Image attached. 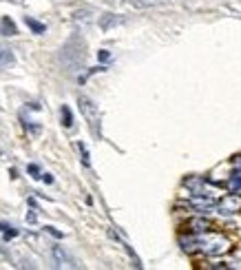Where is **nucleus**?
I'll use <instances>...</instances> for the list:
<instances>
[{"mask_svg":"<svg viewBox=\"0 0 241 270\" xmlns=\"http://www.w3.org/2000/svg\"><path fill=\"white\" fill-rule=\"evenodd\" d=\"M184 250L186 253H201L206 257H215V255H224L230 250V241L221 235H212L210 230H204V233H197L191 239H184Z\"/></svg>","mask_w":241,"mask_h":270,"instance_id":"nucleus-1","label":"nucleus"},{"mask_svg":"<svg viewBox=\"0 0 241 270\" xmlns=\"http://www.w3.org/2000/svg\"><path fill=\"white\" fill-rule=\"evenodd\" d=\"M80 109H82V113H84V118L89 120V124L93 126V131L97 133V129H100V113H97V104H96V102H91L89 98H80Z\"/></svg>","mask_w":241,"mask_h":270,"instance_id":"nucleus-2","label":"nucleus"},{"mask_svg":"<svg viewBox=\"0 0 241 270\" xmlns=\"http://www.w3.org/2000/svg\"><path fill=\"white\" fill-rule=\"evenodd\" d=\"M217 208H219V213H224V215H235V213L241 210V197L239 195H226L219 204H217Z\"/></svg>","mask_w":241,"mask_h":270,"instance_id":"nucleus-3","label":"nucleus"},{"mask_svg":"<svg viewBox=\"0 0 241 270\" xmlns=\"http://www.w3.org/2000/svg\"><path fill=\"white\" fill-rule=\"evenodd\" d=\"M191 204H193V208H195V210H199V213H206L208 208H212V206H215V200H212L210 195H206V197H204V195H195Z\"/></svg>","mask_w":241,"mask_h":270,"instance_id":"nucleus-4","label":"nucleus"},{"mask_svg":"<svg viewBox=\"0 0 241 270\" xmlns=\"http://www.w3.org/2000/svg\"><path fill=\"white\" fill-rule=\"evenodd\" d=\"M124 2L135 7V9H153V7L166 5V0H124Z\"/></svg>","mask_w":241,"mask_h":270,"instance_id":"nucleus-5","label":"nucleus"},{"mask_svg":"<svg viewBox=\"0 0 241 270\" xmlns=\"http://www.w3.org/2000/svg\"><path fill=\"white\" fill-rule=\"evenodd\" d=\"M0 34H2V35H16V34H18V31H16L14 20H11V18H7V16L0 20Z\"/></svg>","mask_w":241,"mask_h":270,"instance_id":"nucleus-6","label":"nucleus"},{"mask_svg":"<svg viewBox=\"0 0 241 270\" xmlns=\"http://www.w3.org/2000/svg\"><path fill=\"white\" fill-rule=\"evenodd\" d=\"M191 230H193V233H204V230H210V221L195 219V221H191Z\"/></svg>","mask_w":241,"mask_h":270,"instance_id":"nucleus-7","label":"nucleus"},{"mask_svg":"<svg viewBox=\"0 0 241 270\" xmlns=\"http://www.w3.org/2000/svg\"><path fill=\"white\" fill-rule=\"evenodd\" d=\"M0 65H14V53L7 47H0Z\"/></svg>","mask_w":241,"mask_h":270,"instance_id":"nucleus-8","label":"nucleus"},{"mask_svg":"<svg viewBox=\"0 0 241 270\" xmlns=\"http://www.w3.org/2000/svg\"><path fill=\"white\" fill-rule=\"evenodd\" d=\"M60 113H62V124H64L66 129H71V126H73V115H71V109H69V106H62Z\"/></svg>","mask_w":241,"mask_h":270,"instance_id":"nucleus-9","label":"nucleus"},{"mask_svg":"<svg viewBox=\"0 0 241 270\" xmlns=\"http://www.w3.org/2000/svg\"><path fill=\"white\" fill-rule=\"evenodd\" d=\"M228 188H230L232 193H237V190H241V173H232L230 182H228Z\"/></svg>","mask_w":241,"mask_h":270,"instance_id":"nucleus-10","label":"nucleus"},{"mask_svg":"<svg viewBox=\"0 0 241 270\" xmlns=\"http://www.w3.org/2000/svg\"><path fill=\"white\" fill-rule=\"evenodd\" d=\"M25 22L31 27V31H33V34H45V31H47V27L42 25V22H35L33 18H25Z\"/></svg>","mask_w":241,"mask_h":270,"instance_id":"nucleus-11","label":"nucleus"},{"mask_svg":"<svg viewBox=\"0 0 241 270\" xmlns=\"http://www.w3.org/2000/svg\"><path fill=\"white\" fill-rule=\"evenodd\" d=\"M0 233L5 235V239H14V237L18 235V230H16L14 226H9V224H0Z\"/></svg>","mask_w":241,"mask_h":270,"instance_id":"nucleus-12","label":"nucleus"},{"mask_svg":"<svg viewBox=\"0 0 241 270\" xmlns=\"http://www.w3.org/2000/svg\"><path fill=\"white\" fill-rule=\"evenodd\" d=\"M120 22H124V20H122V18H113V16L109 14L102 18V29H111L113 25H120Z\"/></svg>","mask_w":241,"mask_h":270,"instance_id":"nucleus-13","label":"nucleus"},{"mask_svg":"<svg viewBox=\"0 0 241 270\" xmlns=\"http://www.w3.org/2000/svg\"><path fill=\"white\" fill-rule=\"evenodd\" d=\"M53 257H55V259H58V261H60V264H58V266H62V261H66V266H73V264H71V259L64 255V253H62L60 248H55V250H53Z\"/></svg>","mask_w":241,"mask_h":270,"instance_id":"nucleus-14","label":"nucleus"},{"mask_svg":"<svg viewBox=\"0 0 241 270\" xmlns=\"http://www.w3.org/2000/svg\"><path fill=\"white\" fill-rule=\"evenodd\" d=\"M29 173H31V177H35V180H40V166H35V164H29Z\"/></svg>","mask_w":241,"mask_h":270,"instance_id":"nucleus-15","label":"nucleus"},{"mask_svg":"<svg viewBox=\"0 0 241 270\" xmlns=\"http://www.w3.org/2000/svg\"><path fill=\"white\" fill-rule=\"evenodd\" d=\"M78 149L82 151V160H84V164L89 166V153H86V149H84V144H78Z\"/></svg>","mask_w":241,"mask_h":270,"instance_id":"nucleus-16","label":"nucleus"},{"mask_svg":"<svg viewBox=\"0 0 241 270\" xmlns=\"http://www.w3.org/2000/svg\"><path fill=\"white\" fill-rule=\"evenodd\" d=\"M109 58H111V53H109V51H100V60H102V62H106Z\"/></svg>","mask_w":241,"mask_h":270,"instance_id":"nucleus-17","label":"nucleus"},{"mask_svg":"<svg viewBox=\"0 0 241 270\" xmlns=\"http://www.w3.org/2000/svg\"><path fill=\"white\" fill-rule=\"evenodd\" d=\"M42 180H45L47 184H53V177H51V175H42Z\"/></svg>","mask_w":241,"mask_h":270,"instance_id":"nucleus-18","label":"nucleus"}]
</instances>
